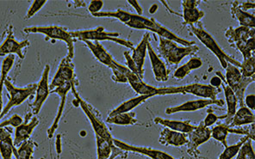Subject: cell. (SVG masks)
<instances>
[{"label": "cell", "instance_id": "obj_37", "mask_svg": "<svg viewBox=\"0 0 255 159\" xmlns=\"http://www.w3.org/2000/svg\"><path fill=\"white\" fill-rule=\"evenodd\" d=\"M255 57L253 55L252 57L243 60V63L241 64V74L244 78H251L255 76Z\"/></svg>", "mask_w": 255, "mask_h": 159}, {"label": "cell", "instance_id": "obj_27", "mask_svg": "<svg viewBox=\"0 0 255 159\" xmlns=\"http://www.w3.org/2000/svg\"><path fill=\"white\" fill-rule=\"evenodd\" d=\"M153 95H140V96H137V97L128 100L126 102L121 103L120 105L118 106V108L113 109L110 113L108 117H112L113 115H118V114L130 112L132 109H134V108H136L137 106L140 105V103L147 101V99H149L150 97H153Z\"/></svg>", "mask_w": 255, "mask_h": 159}, {"label": "cell", "instance_id": "obj_22", "mask_svg": "<svg viewBox=\"0 0 255 159\" xmlns=\"http://www.w3.org/2000/svg\"><path fill=\"white\" fill-rule=\"evenodd\" d=\"M199 3L200 1H191V0H186L182 2L183 17L186 24L193 25V23L198 22L204 17V11L198 10L197 8Z\"/></svg>", "mask_w": 255, "mask_h": 159}, {"label": "cell", "instance_id": "obj_42", "mask_svg": "<svg viewBox=\"0 0 255 159\" xmlns=\"http://www.w3.org/2000/svg\"><path fill=\"white\" fill-rule=\"evenodd\" d=\"M0 154L2 159H11L13 155H16V148L9 144L0 142Z\"/></svg>", "mask_w": 255, "mask_h": 159}, {"label": "cell", "instance_id": "obj_38", "mask_svg": "<svg viewBox=\"0 0 255 159\" xmlns=\"http://www.w3.org/2000/svg\"><path fill=\"white\" fill-rule=\"evenodd\" d=\"M113 73V77L112 80L118 83H127V78H126V74H127L128 68L122 66L118 62L115 64L114 67L111 68Z\"/></svg>", "mask_w": 255, "mask_h": 159}, {"label": "cell", "instance_id": "obj_20", "mask_svg": "<svg viewBox=\"0 0 255 159\" xmlns=\"http://www.w3.org/2000/svg\"><path fill=\"white\" fill-rule=\"evenodd\" d=\"M126 78H127L128 83L130 84L134 91L139 95H152L153 96L159 95V88H155L153 86L144 83L140 78L133 74L129 69L126 74Z\"/></svg>", "mask_w": 255, "mask_h": 159}, {"label": "cell", "instance_id": "obj_41", "mask_svg": "<svg viewBox=\"0 0 255 159\" xmlns=\"http://www.w3.org/2000/svg\"><path fill=\"white\" fill-rule=\"evenodd\" d=\"M15 62V55L10 54V55H7L6 57L3 59V62H2V67H1V75L0 76L4 77L6 78L8 74H10V70L12 68L13 65Z\"/></svg>", "mask_w": 255, "mask_h": 159}, {"label": "cell", "instance_id": "obj_13", "mask_svg": "<svg viewBox=\"0 0 255 159\" xmlns=\"http://www.w3.org/2000/svg\"><path fill=\"white\" fill-rule=\"evenodd\" d=\"M40 121L38 118L33 115L32 112H29L25 115L22 124L16 127L15 136H14V147H19L20 145L26 140H29L33 132L37 127Z\"/></svg>", "mask_w": 255, "mask_h": 159}, {"label": "cell", "instance_id": "obj_3", "mask_svg": "<svg viewBox=\"0 0 255 159\" xmlns=\"http://www.w3.org/2000/svg\"><path fill=\"white\" fill-rule=\"evenodd\" d=\"M23 31L27 34H30V33L42 34L47 37L46 40L50 38L66 42L67 50H68L67 56L72 60L74 59L75 40L72 37L70 32L68 31L67 28H64L62 26L59 25L29 26V27L24 28Z\"/></svg>", "mask_w": 255, "mask_h": 159}, {"label": "cell", "instance_id": "obj_12", "mask_svg": "<svg viewBox=\"0 0 255 159\" xmlns=\"http://www.w3.org/2000/svg\"><path fill=\"white\" fill-rule=\"evenodd\" d=\"M72 61V59L67 56L61 61L58 67L57 72L54 75L51 83L49 84L50 92L55 88L68 82L78 83L76 75L74 74V65Z\"/></svg>", "mask_w": 255, "mask_h": 159}, {"label": "cell", "instance_id": "obj_19", "mask_svg": "<svg viewBox=\"0 0 255 159\" xmlns=\"http://www.w3.org/2000/svg\"><path fill=\"white\" fill-rule=\"evenodd\" d=\"M147 51L148 53L155 80L159 82H166L168 80V71L166 69V65L159 59V56L153 50L150 42L147 43Z\"/></svg>", "mask_w": 255, "mask_h": 159}, {"label": "cell", "instance_id": "obj_28", "mask_svg": "<svg viewBox=\"0 0 255 159\" xmlns=\"http://www.w3.org/2000/svg\"><path fill=\"white\" fill-rule=\"evenodd\" d=\"M255 121V117L253 111L244 106L236 112L230 127L233 128L234 127H240L243 125L254 124Z\"/></svg>", "mask_w": 255, "mask_h": 159}, {"label": "cell", "instance_id": "obj_1", "mask_svg": "<svg viewBox=\"0 0 255 159\" xmlns=\"http://www.w3.org/2000/svg\"><path fill=\"white\" fill-rule=\"evenodd\" d=\"M72 93L74 95V97L77 100V102L79 103V106L80 108H82L84 113L86 114V116L88 118L92 127H93V131L95 133V135L99 136V137L102 138L104 140H106L112 145H114L113 143V139L111 131L109 130L108 127H106L105 122L102 121V119L100 117V115L98 114V111L94 109V108L90 105L89 103L81 98L80 94L76 91V84H73L72 88H71Z\"/></svg>", "mask_w": 255, "mask_h": 159}, {"label": "cell", "instance_id": "obj_5", "mask_svg": "<svg viewBox=\"0 0 255 159\" xmlns=\"http://www.w3.org/2000/svg\"><path fill=\"white\" fill-rule=\"evenodd\" d=\"M191 29L192 33L196 35V37L217 56L223 69H226L228 63L232 64L235 67L239 68L241 66L239 61H236L235 59L230 57V55H228L225 52L223 51V49L219 47V45L217 44V42L215 41V39L203 28L201 22L198 23V27L191 25Z\"/></svg>", "mask_w": 255, "mask_h": 159}, {"label": "cell", "instance_id": "obj_44", "mask_svg": "<svg viewBox=\"0 0 255 159\" xmlns=\"http://www.w3.org/2000/svg\"><path fill=\"white\" fill-rule=\"evenodd\" d=\"M11 131L12 130L9 129L8 127H0V142H4L14 147L13 139L11 137V134H12Z\"/></svg>", "mask_w": 255, "mask_h": 159}, {"label": "cell", "instance_id": "obj_46", "mask_svg": "<svg viewBox=\"0 0 255 159\" xmlns=\"http://www.w3.org/2000/svg\"><path fill=\"white\" fill-rule=\"evenodd\" d=\"M225 117H226V115H224V116H221V117H218L217 115L213 114V113H212L211 110H209V111H208L207 116H206L205 120H204L203 122H204V125L205 126V127H211V126H212V125L215 124V123L217 122L218 119H223V118Z\"/></svg>", "mask_w": 255, "mask_h": 159}, {"label": "cell", "instance_id": "obj_31", "mask_svg": "<svg viewBox=\"0 0 255 159\" xmlns=\"http://www.w3.org/2000/svg\"><path fill=\"white\" fill-rule=\"evenodd\" d=\"M136 114L134 112H128L118 115H113L112 117L107 118L106 121L110 124L119 125V126H129L137 123Z\"/></svg>", "mask_w": 255, "mask_h": 159}, {"label": "cell", "instance_id": "obj_25", "mask_svg": "<svg viewBox=\"0 0 255 159\" xmlns=\"http://www.w3.org/2000/svg\"><path fill=\"white\" fill-rule=\"evenodd\" d=\"M154 122L158 125H161L169 128L171 130L183 133V134H190L192 131L195 130L197 127L194 125H191L190 121H169L165 120L161 117H156L154 119Z\"/></svg>", "mask_w": 255, "mask_h": 159}, {"label": "cell", "instance_id": "obj_14", "mask_svg": "<svg viewBox=\"0 0 255 159\" xmlns=\"http://www.w3.org/2000/svg\"><path fill=\"white\" fill-rule=\"evenodd\" d=\"M211 138V130L209 127H205L202 121L195 130L190 133L188 141L187 153L191 157L197 158L199 154L198 147L202 144L205 143Z\"/></svg>", "mask_w": 255, "mask_h": 159}, {"label": "cell", "instance_id": "obj_49", "mask_svg": "<svg viewBox=\"0 0 255 159\" xmlns=\"http://www.w3.org/2000/svg\"><path fill=\"white\" fill-rule=\"evenodd\" d=\"M255 95H249L244 99L246 105L248 106L247 108H249L251 111L255 110Z\"/></svg>", "mask_w": 255, "mask_h": 159}, {"label": "cell", "instance_id": "obj_18", "mask_svg": "<svg viewBox=\"0 0 255 159\" xmlns=\"http://www.w3.org/2000/svg\"><path fill=\"white\" fill-rule=\"evenodd\" d=\"M216 104V105L223 107L224 102L223 100H211V99H201V100H196V101H189L185 102L181 105L176 106V107H171V108H166V114L167 115H172L175 113L179 112H194L199 109L206 108L207 106Z\"/></svg>", "mask_w": 255, "mask_h": 159}, {"label": "cell", "instance_id": "obj_2", "mask_svg": "<svg viewBox=\"0 0 255 159\" xmlns=\"http://www.w3.org/2000/svg\"><path fill=\"white\" fill-rule=\"evenodd\" d=\"M159 44L158 51L160 56L169 65H178L180 61L190 55L198 53L199 48L196 45L189 47H179L175 42L159 36Z\"/></svg>", "mask_w": 255, "mask_h": 159}, {"label": "cell", "instance_id": "obj_53", "mask_svg": "<svg viewBox=\"0 0 255 159\" xmlns=\"http://www.w3.org/2000/svg\"><path fill=\"white\" fill-rule=\"evenodd\" d=\"M153 9H154V10H157V5H156V4H153ZM149 12L150 13H153V10H152V9H150Z\"/></svg>", "mask_w": 255, "mask_h": 159}, {"label": "cell", "instance_id": "obj_11", "mask_svg": "<svg viewBox=\"0 0 255 159\" xmlns=\"http://www.w3.org/2000/svg\"><path fill=\"white\" fill-rule=\"evenodd\" d=\"M139 21L145 26L146 29L155 33L162 38L169 40L175 43H179L183 47H189V46L195 45L194 42L180 38L178 35H176L175 34L170 31L169 29H166V27H164L160 23L156 22L153 18H147L145 16H139Z\"/></svg>", "mask_w": 255, "mask_h": 159}, {"label": "cell", "instance_id": "obj_33", "mask_svg": "<svg viewBox=\"0 0 255 159\" xmlns=\"http://www.w3.org/2000/svg\"><path fill=\"white\" fill-rule=\"evenodd\" d=\"M36 147L34 140L29 139L22 142L19 147L16 149V159H32L35 147Z\"/></svg>", "mask_w": 255, "mask_h": 159}, {"label": "cell", "instance_id": "obj_50", "mask_svg": "<svg viewBox=\"0 0 255 159\" xmlns=\"http://www.w3.org/2000/svg\"><path fill=\"white\" fill-rule=\"evenodd\" d=\"M128 3H129L131 6L134 7V10H136V12L138 13V16H141L142 15V9H141V7L140 6V4H139L137 1L128 0Z\"/></svg>", "mask_w": 255, "mask_h": 159}, {"label": "cell", "instance_id": "obj_36", "mask_svg": "<svg viewBox=\"0 0 255 159\" xmlns=\"http://www.w3.org/2000/svg\"><path fill=\"white\" fill-rule=\"evenodd\" d=\"M249 139L248 136H245L235 145L225 147L223 153L221 154L218 159H232L235 158L237 155V153H239L240 149H241V147H243V144L245 143Z\"/></svg>", "mask_w": 255, "mask_h": 159}, {"label": "cell", "instance_id": "obj_39", "mask_svg": "<svg viewBox=\"0 0 255 159\" xmlns=\"http://www.w3.org/2000/svg\"><path fill=\"white\" fill-rule=\"evenodd\" d=\"M236 156V159H255V152L252 147V140L249 139L243 144Z\"/></svg>", "mask_w": 255, "mask_h": 159}, {"label": "cell", "instance_id": "obj_54", "mask_svg": "<svg viewBox=\"0 0 255 159\" xmlns=\"http://www.w3.org/2000/svg\"><path fill=\"white\" fill-rule=\"evenodd\" d=\"M0 75H1V69H0Z\"/></svg>", "mask_w": 255, "mask_h": 159}, {"label": "cell", "instance_id": "obj_48", "mask_svg": "<svg viewBox=\"0 0 255 159\" xmlns=\"http://www.w3.org/2000/svg\"><path fill=\"white\" fill-rule=\"evenodd\" d=\"M7 80L6 78L4 77L0 76V116L3 112V89L4 87V81Z\"/></svg>", "mask_w": 255, "mask_h": 159}, {"label": "cell", "instance_id": "obj_7", "mask_svg": "<svg viewBox=\"0 0 255 159\" xmlns=\"http://www.w3.org/2000/svg\"><path fill=\"white\" fill-rule=\"evenodd\" d=\"M221 92V89L214 88L211 84L204 85L200 83H192L189 85L179 87H163L159 88V95H170V94H191L205 99L217 100V95Z\"/></svg>", "mask_w": 255, "mask_h": 159}, {"label": "cell", "instance_id": "obj_52", "mask_svg": "<svg viewBox=\"0 0 255 159\" xmlns=\"http://www.w3.org/2000/svg\"><path fill=\"white\" fill-rule=\"evenodd\" d=\"M222 80L219 77H214L211 80V85L213 86L214 88L218 89V87L221 85Z\"/></svg>", "mask_w": 255, "mask_h": 159}, {"label": "cell", "instance_id": "obj_29", "mask_svg": "<svg viewBox=\"0 0 255 159\" xmlns=\"http://www.w3.org/2000/svg\"><path fill=\"white\" fill-rule=\"evenodd\" d=\"M231 11L233 16L239 21L240 25L255 29V16L242 10L239 6V2L233 3Z\"/></svg>", "mask_w": 255, "mask_h": 159}, {"label": "cell", "instance_id": "obj_45", "mask_svg": "<svg viewBox=\"0 0 255 159\" xmlns=\"http://www.w3.org/2000/svg\"><path fill=\"white\" fill-rule=\"evenodd\" d=\"M247 42V41H246ZM246 42H237L235 44V47L239 49L240 52L243 54V60L249 59V58L252 57L253 55H255V52L252 51L250 48L248 47V45Z\"/></svg>", "mask_w": 255, "mask_h": 159}, {"label": "cell", "instance_id": "obj_16", "mask_svg": "<svg viewBox=\"0 0 255 159\" xmlns=\"http://www.w3.org/2000/svg\"><path fill=\"white\" fill-rule=\"evenodd\" d=\"M73 84H76L78 85V83H73V82H68V83H64L62 85L59 86L57 88L53 89L51 93H55L60 96V105L58 107L57 115L55 116L54 122L52 124L50 128L48 130V137L49 139H52L54 136V132L57 130L58 127H59V123L61 121V117H62V114H63L64 108L66 105V102H67V93L69 92V90H71L72 85Z\"/></svg>", "mask_w": 255, "mask_h": 159}, {"label": "cell", "instance_id": "obj_30", "mask_svg": "<svg viewBox=\"0 0 255 159\" xmlns=\"http://www.w3.org/2000/svg\"><path fill=\"white\" fill-rule=\"evenodd\" d=\"M203 66V62H202L200 59L198 58H192L187 63L185 64L184 66L178 68L175 71V73L173 74V77L175 78L176 80H182L185 79V77L190 74L192 71L197 70L198 68Z\"/></svg>", "mask_w": 255, "mask_h": 159}, {"label": "cell", "instance_id": "obj_17", "mask_svg": "<svg viewBox=\"0 0 255 159\" xmlns=\"http://www.w3.org/2000/svg\"><path fill=\"white\" fill-rule=\"evenodd\" d=\"M113 143L116 147L124 150L125 152H132V153H139L141 155L148 157L151 159H174L173 157L171 156L167 153H164L162 151L159 150L152 149V148H147V147H135L132 145L125 143L120 140L113 139Z\"/></svg>", "mask_w": 255, "mask_h": 159}, {"label": "cell", "instance_id": "obj_32", "mask_svg": "<svg viewBox=\"0 0 255 159\" xmlns=\"http://www.w3.org/2000/svg\"><path fill=\"white\" fill-rule=\"evenodd\" d=\"M97 146V159H109L112 155V150L115 149V145L109 143L102 138L95 135Z\"/></svg>", "mask_w": 255, "mask_h": 159}, {"label": "cell", "instance_id": "obj_55", "mask_svg": "<svg viewBox=\"0 0 255 159\" xmlns=\"http://www.w3.org/2000/svg\"><path fill=\"white\" fill-rule=\"evenodd\" d=\"M183 159V158H182V159Z\"/></svg>", "mask_w": 255, "mask_h": 159}, {"label": "cell", "instance_id": "obj_34", "mask_svg": "<svg viewBox=\"0 0 255 159\" xmlns=\"http://www.w3.org/2000/svg\"><path fill=\"white\" fill-rule=\"evenodd\" d=\"M93 16H95V17H114V18L121 21L126 25L128 22L130 21L132 14L125 11L122 9H118L115 11H102V12L97 13V14L93 15Z\"/></svg>", "mask_w": 255, "mask_h": 159}, {"label": "cell", "instance_id": "obj_6", "mask_svg": "<svg viewBox=\"0 0 255 159\" xmlns=\"http://www.w3.org/2000/svg\"><path fill=\"white\" fill-rule=\"evenodd\" d=\"M4 87L6 88L7 92L9 95V101L6 105L3 107V112L0 116V120L6 115L12 108L20 106L25 102L29 96H32L35 94L36 89V83H29L24 87H16L14 85L10 80H5L4 81Z\"/></svg>", "mask_w": 255, "mask_h": 159}, {"label": "cell", "instance_id": "obj_21", "mask_svg": "<svg viewBox=\"0 0 255 159\" xmlns=\"http://www.w3.org/2000/svg\"><path fill=\"white\" fill-rule=\"evenodd\" d=\"M188 141L186 134L171 130L166 127L163 129L159 138V143L166 147H183L188 144Z\"/></svg>", "mask_w": 255, "mask_h": 159}, {"label": "cell", "instance_id": "obj_9", "mask_svg": "<svg viewBox=\"0 0 255 159\" xmlns=\"http://www.w3.org/2000/svg\"><path fill=\"white\" fill-rule=\"evenodd\" d=\"M30 42L28 39L22 40V41H17L15 38L14 31H13V26H8L7 28V34L5 38L3 40L2 43L0 44V57L16 54L21 60H23L25 57V54L23 53V50L25 48H29Z\"/></svg>", "mask_w": 255, "mask_h": 159}, {"label": "cell", "instance_id": "obj_10", "mask_svg": "<svg viewBox=\"0 0 255 159\" xmlns=\"http://www.w3.org/2000/svg\"><path fill=\"white\" fill-rule=\"evenodd\" d=\"M50 73V66L46 65L44 70L42 72L41 79L38 83H36V89H35V101L30 105L31 112L33 115H38L44 102L47 101L48 95L50 94L49 84H48V77Z\"/></svg>", "mask_w": 255, "mask_h": 159}, {"label": "cell", "instance_id": "obj_51", "mask_svg": "<svg viewBox=\"0 0 255 159\" xmlns=\"http://www.w3.org/2000/svg\"><path fill=\"white\" fill-rule=\"evenodd\" d=\"M239 6L242 10L245 11L246 10H249V9H254L255 6V2H243L241 3L239 2Z\"/></svg>", "mask_w": 255, "mask_h": 159}, {"label": "cell", "instance_id": "obj_24", "mask_svg": "<svg viewBox=\"0 0 255 159\" xmlns=\"http://www.w3.org/2000/svg\"><path fill=\"white\" fill-rule=\"evenodd\" d=\"M255 29L240 26L236 29L230 27L225 32V37L230 43H237L240 42H246L250 37H255Z\"/></svg>", "mask_w": 255, "mask_h": 159}, {"label": "cell", "instance_id": "obj_35", "mask_svg": "<svg viewBox=\"0 0 255 159\" xmlns=\"http://www.w3.org/2000/svg\"><path fill=\"white\" fill-rule=\"evenodd\" d=\"M229 130H230V126L229 125L223 124L218 125L217 127H214L211 130V137L214 140L219 141L220 143L223 144V147H228V142H227V138L229 135Z\"/></svg>", "mask_w": 255, "mask_h": 159}, {"label": "cell", "instance_id": "obj_4", "mask_svg": "<svg viewBox=\"0 0 255 159\" xmlns=\"http://www.w3.org/2000/svg\"><path fill=\"white\" fill-rule=\"evenodd\" d=\"M70 32L72 37L75 40H81V41H90V42H101V41H110L115 42L121 46H125L126 48L134 49V44L129 41L118 38L119 33L115 32L105 31L104 27H97L95 29H84V30H74Z\"/></svg>", "mask_w": 255, "mask_h": 159}, {"label": "cell", "instance_id": "obj_26", "mask_svg": "<svg viewBox=\"0 0 255 159\" xmlns=\"http://www.w3.org/2000/svg\"><path fill=\"white\" fill-rule=\"evenodd\" d=\"M221 85L223 86L224 94H225V98H226L227 106H228V113H227L225 124L230 126L233 120L234 115L236 114L238 101H237V98H236L233 90L230 89L229 86L226 85L223 80H222Z\"/></svg>", "mask_w": 255, "mask_h": 159}, {"label": "cell", "instance_id": "obj_47", "mask_svg": "<svg viewBox=\"0 0 255 159\" xmlns=\"http://www.w3.org/2000/svg\"><path fill=\"white\" fill-rule=\"evenodd\" d=\"M104 6V2L103 1H92L90 3L89 7H88V10L92 15L97 14V13L100 12V10Z\"/></svg>", "mask_w": 255, "mask_h": 159}, {"label": "cell", "instance_id": "obj_8", "mask_svg": "<svg viewBox=\"0 0 255 159\" xmlns=\"http://www.w3.org/2000/svg\"><path fill=\"white\" fill-rule=\"evenodd\" d=\"M226 83L236 95L241 108L244 107V94L247 87L255 81V76L244 78L239 68L232 64L228 63L226 68Z\"/></svg>", "mask_w": 255, "mask_h": 159}, {"label": "cell", "instance_id": "obj_43", "mask_svg": "<svg viewBox=\"0 0 255 159\" xmlns=\"http://www.w3.org/2000/svg\"><path fill=\"white\" fill-rule=\"evenodd\" d=\"M22 122L23 119L17 114H14L8 120H5L2 123H0V127H13L16 128L22 124Z\"/></svg>", "mask_w": 255, "mask_h": 159}, {"label": "cell", "instance_id": "obj_15", "mask_svg": "<svg viewBox=\"0 0 255 159\" xmlns=\"http://www.w3.org/2000/svg\"><path fill=\"white\" fill-rule=\"evenodd\" d=\"M149 38L150 33L147 32L143 35V37L141 39L140 43L138 44L137 47L133 49V53L130 56L131 61L134 65L133 74L137 75L141 80H143L144 73H145L143 67L146 54H147V43L149 42Z\"/></svg>", "mask_w": 255, "mask_h": 159}, {"label": "cell", "instance_id": "obj_23", "mask_svg": "<svg viewBox=\"0 0 255 159\" xmlns=\"http://www.w3.org/2000/svg\"><path fill=\"white\" fill-rule=\"evenodd\" d=\"M85 44L88 47L90 51L93 53L94 57L100 62V63L106 65L107 67L112 68L117 63L114 59L108 52L106 51V48H104L101 43L99 42H90V41H83Z\"/></svg>", "mask_w": 255, "mask_h": 159}, {"label": "cell", "instance_id": "obj_40", "mask_svg": "<svg viewBox=\"0 0 255 159\" xmlns=\"http://www.w3.org/2000/svg\"><path fill=\"white\" fill-rule=\"evenodd\" d=\"M46 3H47L46 0H36V1L32 2L30 6H29V10L26 13L24 19L28 20L32 18L36 13L38 12L39 10H42Z\"/></svg>", "mask_w": 255, "mask_h": 159}]
</instances>
